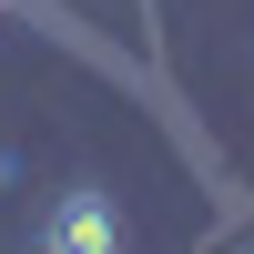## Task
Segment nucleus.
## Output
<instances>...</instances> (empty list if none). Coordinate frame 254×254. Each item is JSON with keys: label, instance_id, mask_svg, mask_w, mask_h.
Instances as JSON below:
<instances>
[{"label": "nucleus", "instance_id": "obj_2", "mask_svg": "<svg viewBox=\"0 0 254 254\" xmlns=\"http://www.w3.org/2000/svg\"><path fill=\"white\" fill-rule=\"evenodd\" d=\"M0 10H20V0H0Z\"/></svg>", "mask_w": 254, "mask_h": 254}, {"label": "nucleus", "instance_id": "obj_1", "mask_svg": "<svg viewBox=\"0 0 254 254\" xmlns=\"http://www.w3.org/2000/svg\"><path fill=\"white\" fill-rule=\"evenodd\" d=\"M41 244H51V254H112V244H122L112 193H61V203H51V224H41Z\"/></svg>", "mask_w": 254, "mask_h": 254}]
</instances>
